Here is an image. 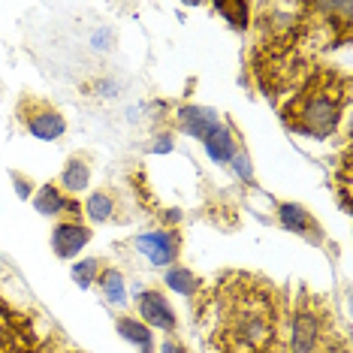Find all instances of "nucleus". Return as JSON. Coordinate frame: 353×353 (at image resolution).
Returning <instances> with one entry per match:
<instances>
[{
    "label": "nucleus",
    "mask_w": 353,
    "mask_h": 353,
    "mask_svg": "<svg viewBox=\"0 0 353 353\" xmlns=\"http://www.w3.org/2000/svg\"><path fill=\"white\" fill-rule=\"evenodd\" d=\"M320 341H323L320 311L311 302H299L290 323V353H314Z\"/></svg>",
    "instance_id": "obj_4"
},
{
    "label": "nucleus",
    "mask_w": 353,
    "mask_h": 353,
    "mask_svg": "<svg viewBox=\"0 0 353 353\" xmlns=\"http://www.w3.org/2000/svg\"><path fill=\"white\" fill-rule=\"evenodd\" d=\"M25 121H28L30 136H37V139H43V142L61 139V136L67 133V121H63L58 112L49 109V106H39L34 112H28Z\"/></svg>",
    "instance_id": "obj_9"
},
{
    "label": "nucleus",
    "mask_w": 353,
    "mask_h": 353,
    "mask_svg": "<svg viewBox=\"0 0 353 353\" xmlns=\"http://www.w3.org/2000/svg\"><path fill=\"white\" fill-rule=\"evenodd\" d=\"M136 251L145 254L154 266H170L175 263V256L181 251V239L175 230H154V232H142L136 236Z\"/></svg>",
    "instance_id": "obj_5"
},
{
    "label": "nucleus",
    "mask_w": 353,
    "mask_h": 353,
    "mask_svg": "<svg viewBox=\"0 0 353 353\" xmlns=\"http://www.w3.org/2000/svg\"><path fill=\"white\" fill-rule=\"evenodd\" d=\"M341 103L344 100L329 85H311L308 94L299 100V127L308 136H317V139L332 136L341 118Z\"/></svg>",
    "instance_id": "obj_2"
},
{
    "label": "nucleus",
    "mask_w": 353,
    "mask_h": 353,
    "mask_svg": "<svg viewBox=\"0 0 353 353\" xmlns=\"http://www.w3.org/2000/svg\"><path fill=\"white\" fill-rule=\"evenodd\" d=\"M214 10H218L221 15H227V21L232 28L242 30L248 25V12H251V6L248 3H214Z\"/></svg>",
    "instance_id": "obj_18"
},
{
    "label": "nucleus",
    "mask_w": 353,
    "mask_h": 353,
    "mask_svg": "<svg viewBox=\"0 0 353 353\" xmlns=\"http://www.w3.org/2000/svg\"><path fill=\"white\" fill-rule=\"evenodd\" d=\"M218 311L221 353H263L269 347L275 335V308L263 284H251L248 278H230V284H223L221 290Z\"/></svg>",
    "instance_id": "obj_1"
},
{
    "label": "nucleus",
    "mask_w": 353,
    "mask_h": 353,
    "mask_svg": "<svg viewBox=\"0 0 353 353\" xmlns=\"http://www.w3.org/2000/svg\"><path fill=\"white\" fill-rule=\"evenodd\" d=\"M34 350V326L25 314L0 299V353H30Z\"/></svg>",
    "instance_id": "obj_3"
},
{
    "label": "nucleus",
    "mask_w": 353,
    "mask_h": 353,
    "mask_svg": "<svg viewBox=\"0 0 353 353\" xmlns=\"http://www.w3.org/2000/svg\"><path fill=\"white\" fill-rule=\"evenodd\" d=\"M34 208L39 214H61L67 208V196L61 194L58 184H43L39 194L34 196Z\"/></svg>",
    "instance_id": "obj_14"
},
{
    "label": "nucleus",
    "mask_w": 353,
    "mask_h": 353,
    "mask_svg": "<svg viewBox=\"0 0 353 353\" xmlns=\"http://www.w3.org/2000/svg\"><path fill=\"white\" fill-rule=\"evenodd\" d=\"M118 335H124L130 344H139L142 353L154 350V335H151V326L139 323V317H118Z\"/></svg>",
    "instance_id": "obj_12"
},
{
    "label": "nucleus",
    "mask_w": 353,
    "mask_h": 353,
    "mask_svg": "<svg viewBox=\"0 0 353 353\" xmlns=\"http://www.w3.org/2000/svg\"><path fill=\"white\" fill-rule=\"evenodd\" d=\"M12 179H15V188H19V194H21V196H28V194H30V190H28V181L21 179V175H12Z\"/></svg>",
    "instance_id": "obj_23"
},
{
    "label": "nucleus",
    "mask_w": 353,
    "mask_h": 353,
    "mask_svg": "<svg viewBox=\"0 0 353 353\" xmlns=\"http://www.w3.org/2000/svg\"><path fill=\"white\" fill-rule=\"evenodd\" d=\"M88 239H91V230L88 227H82L76 221H63L52 232V248L61 260H70V256H76L88 245Z\"/></svg>",
    "instance_id": "obj_7"
},
{
    "label": "nucleus",
    "mask_w": 353,
    "mask_h": 353,
    "mask_svg": "<svg viewBox=\"0 0 353 353\" xmlns=\"http://www.w3.org/2000/svg\"><path fill=\"white\" fill-rule=\"evenodd\" d=\"M100 275V260H82L73 266V281L79 287H91Z\"/></svg>",
    "instance_id": "obj_19"
},
{
    "label": "nucleus",
    "mask_w": 353,
    "mask_h": 353,
    "mask_svg": "<svg viewBox=\"0 0 353 353\" xmlns=\"http://www.w3.org/2000/svg\"><path fill=\"white\" fill-rule=\"evenodd\" d=\"M278 221H281V227H284V230L299 232V236H305V232L314 227L308 208H302V205H296V203H284V205H281L278 208Z\"/></svg>",
    "instance_id": "obj_13"
},
{
    "label": "nucleus",
    "mask_w": 353,
    "mask_h": 353,
    "mask_svg": "<svg viewBox=\"0 0 353 353\" xmlns=\"http://www.w3.org/2000/svg\"><path fill=\"white\" fill-rule=\"evenodd\" d=\"M61 353H79V350H61Z\"/></svg>",
    "instance_id": "obj_24"
},
{
    "label": "nucleus",
    "mask_w": 353,
    "mask_h": 353,
    "mask_svg": "<svg viewBox=\"0 0 353 353\" xmlns=\"http://www.w3.org/2000/svg\"><path fill=\"white\" fill-rule=\"evenodd\" d=\"M151 151H154V154H170V151H172V136H160L157 145Z\"/></svg>",
    "instance_id": "obj_21"
},
{
    "label": "nucleus",
    "mask_w": 353,
    "mask_h": 353,
    "mask_svg": "<svg viewBox=\"0 0 353 353\" xmlns=\"http://www.w3.org/2000/svg\"><path fill=\"white\" fill-rule=\"evenodd\" d=\"M160 353H188V347L179 344V341H163L160 344Z\"/></svg>",
    "instance_id": "obj_22"
},
{
    "label": "nucleus",
    "mask_w": 353,
    "mask_h": 353,
    "mask_svg": "<svg viewBox=\"0 0 353 353\" xmlns=\"http://www.w3.org/2000/svg\"><path fill=\"white\" fill-rule=\"evenodd\" d=\"M112 212H115V203H112V196H109V194H103V190H97V194L88 196V203H85V214H88V218H91L94 223L109 221V218H112Z\"/></svg>",
    "instance_id": "obj_16"
},
{
    "label": "nucleus",
    "mask_w": 353,
    "mask_h": 353,
    "mask_svg": "<svg viewBox=\"0 0 353 353\" xmlns=\"http://www.w3.org/2000/svg\"><path fill=\"white\" fill-rule=\"evenodd\" d=\"M263 353H278V350H263Z\"/></svg>",
    "instance_id": "obj_25"
},
{
    "label": "nucleus",
    "mask_w": 353,
    "mask_h": 353,
    "mask_svg": "<svg viewBox=\"0 0 353 353\" xmlns=\"http://www.w3.org/2000/svg\"><path fill=\"white\" fill-rule=\"evenodd\" d=\"M88 184H91V166H88L82 157L67 160V166H63V172H61V194L63 190H67L70 196L85 194Z\"/></svg>",
    "instance_id": "obj_10"
},
{
    "label": "nucleus",
    "mask_w": 353,
    "mask_h": 353,
    "mask_svg": "<svg viewBox=\"0 0 353 353\" xmlns=\"http://www.w3.org/2000/svg\"><path fill=\"white\" fill-rule=\"evenodd\" d=\"M136 311H139V317L145 326H157V329H166V332L175 329V311H172L170 299H166L160 290L136 293Z\"/></svg>",
    "instance_id": "obj_6"
},
{
    "label": "nucleus",
    "mask_w": 353,
    "mask_h": 353,
    "mask_svg": "<svg viewBox=\"0 0 353 353\" xmlns=\"http://www.w3.org/2000/svg\"><path fill=\"white\" fill-rule=\"evenodd\" d=\"M97 284L103 296L112 302V305H124L127 302V290H124V275L118 269H103L97 275Z\"/></svg>",
    "instance_id": "obj_15"
},
{
    "label": "nucleus",
    "mask_w": 353,
    "mask_h": 353,
    "mask_svg": "<svg viewBox=\"0 0 353 353\" xmlns=\"http://www.w3.org/2000/svg\"><path fill=\"white\" fill-rule=\"evenodd\" d=\"M205 151H208V157L214 160V163H230L232 157H236V151H239V145H236V139H232V133H230V127H218L212 136H205Z\"/></svg>",
    "instance_id": "obj_11"
},
{
    "label": "nucleus",
    "mask_w": 353,
    "mask_h": 353,
    "mask_svg": "<svg viewBox=\"0 0 353 353\" xmlns=\"http://www.w3.org/2000/svg\"><path fill=\"white\" fill-rule=\"evenodd\" d=\"M166 287H172L175 293L188 296V293H194L199 287V281H196V275L188 266H172L170 272H166Z\"/></svg>",
    "instance_id": "obj_17"
},
{
    "label": "nucleus",
    "mask_w": 353,
    "mask_h": 353,
    "mask_svg": "<svg viewBox=\"0 0 353 353\" xmlns=\"http://www.w3.org/2000/svg\"><path fill=\"white\" fill-rule=\"evenodd\" d=\"M179 127L188 136H196V139H205L221 127L218 121V112L205 109V106H184L179 112Z\"/></svg>",
    "instance_id": "obj_8"
},
{
    "label": "nucleus",
    "mask_w": 353,
    "mask_h": 353,
    "mask_svg": "<svg viewBox=\"0 0 353 353\" xmlns=\"http://www.w3.org/2000/svg\"><path fill=\"white\" fill-rule=\"evenodd\" d=\"M230 163H232V170L239 172V179H242V181H254V172H251V160H248V154H245L242 148L236 151V157H232Z\"/></svg>",
    "instance_id": "obj_20"
}]
</instances>
